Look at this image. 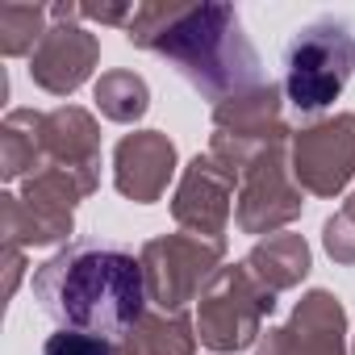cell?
<instances>
[{
	"mask_svg": "<svg viewBox=\"0 0 355 355\" xmlns=\"http://www.w3.org/2000/svg\"><path fill=\"white\" fill-rule=\"evenodd\" d=\"M34 301L59 330H80L96 338H125L146 309L142 263L101 239H80L55 251L34 272Z\"/></svg>",
	"mask_w": 355,
	"mask_h": 355,
	"instance_id": "obj_1",
	"label": "cell"
},
{
	"mask_svg": "<svg viewBox=\"0 0 355 355\" xmlns=\"http://www.w3.org/2000/svg\"><path fill=\"white\" fill-rule=\"evenodd\" d=\"M150 46L167 55L180 67V76L193 88H201L209 101H222L226 92H243L263 76L259 55L230 5H201L180 13L167 30L150 38Z\"/></svg>",
	"mask_w": 355,
	"mask_h": 355,
	"instance_id": "obj_2",
	"label": "cell"
},
{
	"mask_svg": "<svg viewBox=\"0 0 355 355\" xmlns=\"http://www.w3.org/2000/svg\"><path fill=\"white\" fill-rule=\"evenodd\" d=\"M284 96L297 113L330 109L355 76V30L347 17H313L284 42Z\"/></svg>",
	"mask_w": 355,
	"mask_h": 355,
	"instance_id": "obj_3",
	"label": "cell"
},
{
	"mask_svg": "<svg viewBox=\"0 0 355 355\" xmlns=\"http://www.w3.org/2000/svg\"><path fill=\"white\" fill-rule=\"evenodd\" d=\"M42 355H117V343L96 338V334H80V330H55L42 343Z\"/></svg>",
	"mask_w": 355,
	"mask_h": 355,
	"instance_id": "obj_4",
	"label": "cell"
}]
</instances>
